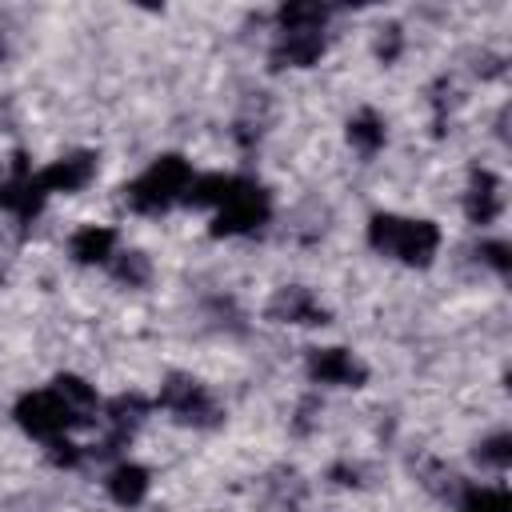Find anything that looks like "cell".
Segmentation results:
<instances>
[{
	"label": "cell",
	"instance_id": "1",
	"mask_svg": "<svg viewBox=\"0 0 512 512\" xmlns=\"http://www.w3.org/2000/svg\"><path fill=\"white\" fill-rule=\"evenodd\" d=\"M368 240L372 248L404 260V264H428L436 256V244H440V232L432 220H404V216H392V212H380L372 216L368 224Z\"/></svg>",
	"mask_w": 512,
	"mask_h": 512
},
{
	"label": "cell",
	"instance_id": "2",
	"mask_svg": "<svg viewBox=\"0 0 512 512\" xmlns=\"http://www.w3.org/2000/svg\"><path fill=\"white\" fill-rule=\"evenodd\" d=\"M188 184H192L188 160H184V156H160V160H152V168H148L144 176H136L124 192H128V204H132L136 212H148V216H152V212H164L168 204L184 200Z\"/></svg>",
	"mask_w": 512,
	"mask_h": 512
},
{
	"label": "cell",
	"instance_id": "3",
	"mask_svg": "<svg viewBox=\"0 0 512 512\" xmlns=\"http://www.w3.org/2000/svg\"><path fill=\"white\" fill-rule=\"evenodd\" d=\"M16 420H20V428H24L28 436H36V440H56V436H64L72 424H80V416L56 396V388L20 396Z\"/></svg>",
	"mask_w": 512,
	"mask_h": 512
},
{
	"label": "cell",
	"instance_id": "4",
	"mask_svg": "<svg viewBox=\"0 0 512 512\" xmlns=\"http://www.w3.org/2000/svg\"><path fill=\"white\" fill-rule=\"evenodd\" d=\"M268 220V192L252 180H236L232 196L216 208V220H212V236H236V232H252Z\"/></svg>",
	"mask_w": 512,
	"mask_h": 512
},
{
	"label": "cell",
	"instance_id": "5",
	"mask_svg": "<svg viewBox=\"0 0 512 512\" xmlns=\"http://www.w3.org/2000/svg\"><path fill=\"white\" fill-rule=\"evenodd\" d=\"M308 372H312V380L340 384V388H360L368 380V368L348 348H312L308 352Z\"/></svg>",
	"mask_w": 512,
	"mask_h": 512
},
{
	"label": "cell",
	"instance_id": "6",
	"mask_svg": "<svg viewBox=\"0 0 512 512\" xmlns=\"http://www.w3.org/2000/svg\"><path fill=\"white\" fill-rule=\"evenodd\" d=\"M44 196H48V192H44L40 180L28 172L24 156H12V176L0 184V208H8V212L20 216V220H32V216L40 212Z\"/></svg>",
	"mask_w": 512,
	"mask_h": 512
},
{
	"label": "cell",
	"instance_id": "7",
	"mask_svg": "<svg viewBox=\"0 0 512 512\" xmlns=\"http://www.w3.org/2000/svg\"><path fill=\"white\" fill-rule=\"evenodd\" d=\"M160 404L176 416V420H188V424H208L216 416L208 392L196 384V380H184V376H172L160 392Z\"/></svg>",
	"mask_w": 512,
	"mask_h": 512
},
{
	"label": "cell",
	"instance_id": "8",
	"mask_svg": "<svg viewBox=\"0 0 512 512\" xmlns=\"http://www.w3.org/2000/svg\"><path fill=\"white\" fill-rule=\"evenodd\" d=\"M92 172H96V160L88 152H72V156L52 160L48 168H40L36 180H40L44 192H76L92 180Z\"/></svg>",
	"mask_w": 512,
	"mask_h": 512
},
{
	"label": "cell",
	"instance_id": "9",
	"mask_svg": "<svg viewBox=\"0 0 512 512\" xmlns=\"http://www.w3.org/2000/svg\"><path fill=\"white\" fill-rule=\"evenodd\" d=\"M268 316L280 324H328V312L304 288H280L268 304Z\"/></svg>",
	"mask_w": 512,
	"mask_h": 512
},
{
	"label": "cell",
	"instance_id": "10",
	"mask_svg": "<svg viewBox=\"0 0 512 512\" xmlns=\"http://www.w3.org/2000/svg\"><path fill=\"white\" fill-rule=\"evenodd\" d=\"M320 52H324L320 32H284L272 48V64L276 68H308L320 60Z\"/></svg>",
	"mask_w": 512,
	"mask_h": 512
},
{
	"label": "cell",
	"instance_id": "11",
	"mask_svg": "<svg viewBox=\"0 0 512 512\" xmlns=\"http://www.w3.org/2000/svg\"><path fill=\"white\" fill-rule=\"evenodd\" d=\"M464 212H468L472 224H488V220H496V212H500V184H496L492 172H472V188H468Z\"/></svg>",
	"mask_w": 512,
	"mask_h": 512
},
{
	"label": "cell",
	"instance_id": "12",
	"mask_svg": "<svg viewBox=\"0 0 512 512\" xmlns=\"http://www.w3.org/2000/svg\"><path fill=\"white\" fill-rule=\"evenodd\" d=\"M108 496L124 508H136L148 496V472L140 464H116L108 472Z\"/></svg>",
	"mask_w": 512,
	"mask_h": 512
},
{
	"label": "cell",
	"instance_id": "13",
	"mask_svg": "<svg viewBox=\"0 0 512 512\" xmlns=\"http://www.w3.org/2000/svg\"><path fill=\"white\" fill-rule=\"evenodd\" d=\"M112 244H116V232H112V228L88 224V228H80V232L72 236V256H76L80 264H104V260L112 256Z\"/></svg>",
	"mask_w": 512,
	"mask_h": 512
},
{
	"label": "cell",
	"instance_id": "14",
	"mask_svg": "<svg viewBox=\"0 0 512 512\" xmlns=\"http://www.w3.org/2000/svg\"><path fill=\"white\" fill-rule=\"evenodd\" d=\"M236 180L240 176H224V172H208V176H192V184H188V192H184V200L188 204H212V208H220L228 196H232V188H236Z\"/></svg>",
	"mask_w": 512,
	"mask_h": 512
},
{
	"label": "cell",
	"instance_id": "15",
	"mask_svg": "<svg viewBox=\"0 0 512 512\" xmlns=\"http://www.w3.org/2000/svg\"><path fill=\"white\" fill-rule=\"evenodd\" d=\"M324 16H328V8H320V4H284L280 8L284 32H320Z\"/></svg>",
	"mask_w": 512,
	"mask_h": 512
},
{
	"label": "cell",
	"instance_id": "16",
	"mask_svg": "<svg viewBox=\"0 0 512 512\" xmlns=\"http://www.w3.org/2000/svg\"><path fill=\"white\" fill-rule=\"evenodd\" d=\"M52 388H56V396H60V400L80 416V420H84V412H92V408H96V392H92L80 376H56V384H52Z\"/></svg>",
	"mask_w": 512,
	"mask_h": 512
},
{
	"label": "cell",
	"instance_id": "17",
	"mask_svg": "<svg viewBox=\"0 0 512 512\" xmlns=\"http://www.w3.org/2000/svg\"><path fill=\"white\" fill-rule=\"evenodd\" d=\"M348 140L360 148V152H376L384 144V124L372 116V112H360L348 120Z\"/></svg>",
	"mask_w": 512,
	"mask_h": 512
},
{
	"label": "cell",
	"instance_id": "18",
	"mask_svg": "<svg viewBox=\"0 0 512 512\" xmlns=\"http://www.w3.org/2000/svg\"><path fill=\"white\" fill-rule=\"evenodd\" d=\"M456 512H512V496L504 488H472Z\"/></svg>",
	"mask_w": 512,
	"mask_h": 512
},
{
	"label": "cell",
	"instance_id": "19",
	"mask_svg": "<svg viewBox=\"0 0 512 512\" xmlns=\"http://www.w3.org/2000/svg\"><path fill=\"white\" fill-rule=\"evenodd\" d=\"M484 464H492V468H508V460H512V436H492V440H484L480 444V452H476Z\"/></svg>",
	"mask_w": 512,
	"mask_h": 512
},
{
	"label": "cell",
	"instance_id": "20",
	"mask_svg": "<svg viewBox=\"0 0 512 512\" xmlns=\"http://www.w3.org/2000/svg\"><path fill=\"white\" fill-rule=\"evenodd\" d=\"M116 276L128 280V284H144V280H148V260H144L140 252H124V256L116 260Z\"/></svg>",
	"mask_w": 512,
	"mask_h": 512
},
{
	"label": "cell",
	"instance_id": "21",
	"mask_svg": "<svg viewBox=\"0 0 512 512\" xmlns=\"http://www.w3.org/2000/svg\"><path fill=\"white\" fill-rule=\"evenodd\" d=\"M480 256L496 268V272H508L512 268V256H508V244H500V240H488V244H480Z\"/></svg>",
	"mask_w": 512,
	"mask_h": 512
},
{
	"label": "cell",
	"instance_id": "22",
	"mask_svg": "<svg viewBox=\"0 0 512 512\" xmlns=\"http://www.w3.org/2000/svg\"><path fill=\"white\" fill-rule=\"evenodd\" d=\"M396 52H400V28H388V36H380V56L396 60Z\"/></svg>",
	"mask_w": 512,
	"mask_h": 512
},
{
	"label": "cell",
	"instance_id": "23",
	"mask_svg": "<svg viewBox=\"0 0 512 512\" xmlns=\"http://www.w3.org/2000/svg\"><path fill=\"white\" fill-rule=\"evenodd\" d=\"M0 56H4V44H0Z\"/></svg>",
	"mask_w": 512,
	"mask_h": 512
}]
</instances>
